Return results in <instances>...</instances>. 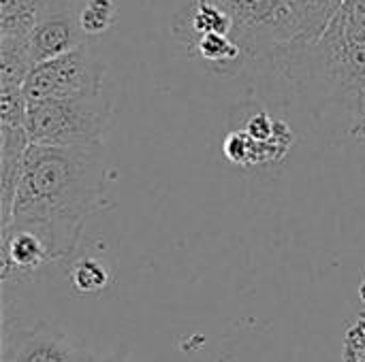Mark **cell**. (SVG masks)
I'll return each mask as SVG.
<instances>
[{"label": "cell", "mask_w": 365, "mask_h": 362, "mask_svg": "<svg viewBox=\"0 0 365 362\" xmlns=\"http://www.w3.org/2000/svg\"><path fill=\"white\" fill-rule=\"evenodd\" d=\"M71 284L77 292L81 294H92V292H98L103 288H107L109 284V273L107 269L92 260V258H83L79 262L73 265L71 269Z\"/></svg>", "instance_id": "cell-12"}, {"label": "cell", "mask_w": 365, "mask_h": 362, "mask_svg": "<svg viewBox=\"0 0 365 362\" xmlns=\"http://www.w3.org/2000/svg\"><path fill=\"white\" fill-rule=\"evenodd\" d=\"M113 117V102L103 92L73 98L28 100L26 128L32 143L90 145L103 143Z\"/></svg>", "instance_id": "cell-2"}, {"label": "cell", "mask_w": 365, "mask_h": 362, "mask_svg": "<svg viewBox=\"0 0 365 362\" xmlns=\"http://www.w3.org/2000/svg\"><path fill=\"white\" fill-rule=\"evenodd\" d=\"M344 362H365V318L357 320L344 339Z\"/></svg>", "instance_id": "cell-14"}, {"label": "cell", "mask_w": 365, "mask_h": 362, "mask_svg": "<svg viewBox=\"0 0 365 362\" xmlns=\"http://www.w3.org/2000/svg\"><path fill=\"white\" fill-rule=\"evenodd\" d=\"M36 66L28 34H0V87H24L28 75Z\"/></svg>", "instance_id": "cell-7"}, {"label": "cell", "mask_w": 365, "mask_h": 362, "mask_svg": "<svg viewBox=\"0 0 365 362\" xmlns=\"http://www.w3.org/2000/svg\"><path fill=\"white\" fill-rule=\"evenodd\" d=\"M365 117V83H364V90H361V109H359V122Z\"/></svg>", "instance_id": "cell-17"}, {"label": "cell", "mask_w": 365, "mask_h": 362, "mask_svg": "<svg viewBox=\"0 0 365 362\" xmlns=\"http://www.w3.org/2000/svg\"><path fill=\"white\" fill-rule=\"evenodd\" d=\"M359 130H361V132H364V134H365V117H364V119H361V122H359Z\"/></svg>", "instance_id": "cell-19"}, {"label": "cell", "mask_w": 365, "mask_h": 362, "mask_svg": "<svg viewBox=\"0 0 365 362\" xmlns=\"http://www.w3.org/2000/svg\"><path fill=\"white\" fill-rule=\"evenodd\" d=\"M188 30L195 36L218 32V34H233L235 21L231 13L218 0H195L188 9Z\"/></svg>", "instance_id": "cell-10"}, {"label": "cell", "mask_w": 365, "mask_h": 362, "mask_svg": "<svg viewBox=\"0 0 365 362\" xmlns=\"http://www.w3.org/2000/svg\"><path fill=\"white\" fill-rule=\"evenodd\" d=\"M105 73V62L90 43H83L66 53L38 62L24 83V94L28 100L98 94L103 92Z\"/></svg>", "instance_id": "cell-3"}, {"label": "cell", "mask_w": 365, "mask_h": 362, "mask_svg": "<svg viewBox=\"0 0 365 362\" xmlns=\"http://www.w3.org/2000/svg\"><path fill=\"white\" fill-rule=\"evenodd\" d=\"M248 134H252L255 139H259V141H267V139H272L274 134H276V130H278V119H274L267 111H259V113H255L250 119H248V124H246V128H244Z\"/></svg>", "instance_id": "cell-15"}, {"label": "cell", "mask_w": 365, "mask_h": 362, "mask_svg": "<svg viewBox=\"0 0 365 362\" xmlns=\"http://www.w3.org/2000/svg\"><path fill=\"white\" fill-rule=\"evenodd\" d=\"M90 362H128L124 356L120 354H105V356H98V358H92Z\"/></svg>", "instance_id": "cell-16"}, {"label": "cell", "mask_w": 365, "mask_h": 362, "mask_svg": "<svg viewBox=\"0 0 365 362\" xmlns=\"http://www.w3.org/2000/svg\"><path fill=\"white\" fill-rule=\"evenodd\" d=\"M64 333L47 326L21 331L15 337H4L2 362H90Z\"/></svg>", "instance_id": "cell-5"}, {"label": "cell", "mask_w": 365, "mask_h": 362, "mask_svg": "<svg viewBox=\"0 0 365 362\" xmlns=\"http://www.w3.org/2000/svg\"><path fill=\"white\" fill-rule=\"evenodd\" d=\"M56 0H0V34L26 36Z\"/></svg>", "instance_id": "cell-9"}, {"label": "cell", "mask_w": 365, "mask_h": 362, "mask_svg": "<svg viewBox=\"0 0 365 362\" xmlns=\"http://www.w3.org/2000/svg\"><path fill=\"white\" fill-rule=\"evenodd\" d=\"M359 299L365 303V280L361 282V286H359Z\"/></svg>", "instance_id": "cell-18"}, {"label": "cell", "mask_w": 365, "mask_h": 362, "mask_svg": "<svg viewBox=\"0 0 365 362\" xmlns=\"http://www.w3.org/2000/svg\"><path fill=\"white\" fill-rule=\"evenodd\" d=\"M195 49L216 70H235L246 62V53L242 45L233 38V34L210 32L195 36Z\"/></svg>", "instance_id": "cell-8"}, {"label": "cell", "mask_w": 365, "mask_h": 362, "mask_svg": "<svg viewBox=\"0 0 365 362\" xmlns=\"http://www.w3.org/2000/svg\"><path fill=\"white\" fill-rule=\"evenodd\" d=\"M109 173L103 143H32L24 156L11 222L2 230H32L45 241L51 260L68 258L86 220L107 205Z\"/></svg>", "instance_id": "cell-1"}, {"label": "cell", "mask_w": 365, "mask_h": 362, "mask_svg": "<svg viewBox=\"0 0 365 362\" xmlns=\"http://www.w3.org/2000/svg\"><path fill=\"white\" fill-rule=\"evenodd\" d=\"M51 260L45 241L24 228H4L2 230V275L6 277L11 269L15 271H34L43 262Z\"/></svg>", "instance_id": "cell-6"}, {"label": "cell", "mask_w": 365, "mask_h": 362, "mask_svg": "<svg viewBox=\"0 0 365 362\" xmlns=\"http://www.w3.org/2000/svg\"><path fill=\"white\" fill-rule=\"evenodd\" d=\"M222 151H225L227 160L233 164H240V166L257 164V139L250 137L246 130L229 132L222 143Z\"/></svg>", "instance_id": "cell-13"}, {"label": "cell", "mask_w": 365, "mask_h": 362, "mask_svg": "<svg viewBox=\"0 0 365 362\" xmlns=\"http://www.w3.org/2000/svg\"><path fill=\"white\" fill-rule=\"evenodd\" d=\"M118 9L113 0H83L79 9V23L86 36H101L115 21Z\"/></svg>", "instance_id": "cell-11"}, {"label": "cell", "mask_w": 365, "mask_h": 362, "mask_svg": "<svg viewBox=\"0 0 365 362\" xmlns=\"http://www.w3.org/2000/svg\"><path fill=\"white\" fill-rule=\"evenodd\" d=\"M28 41L36 64L88 43V36L79 23V11L75 9V2L56 0L30 30Z\"/></svg>", "instance_id": "cell-4"}]
</instances>
